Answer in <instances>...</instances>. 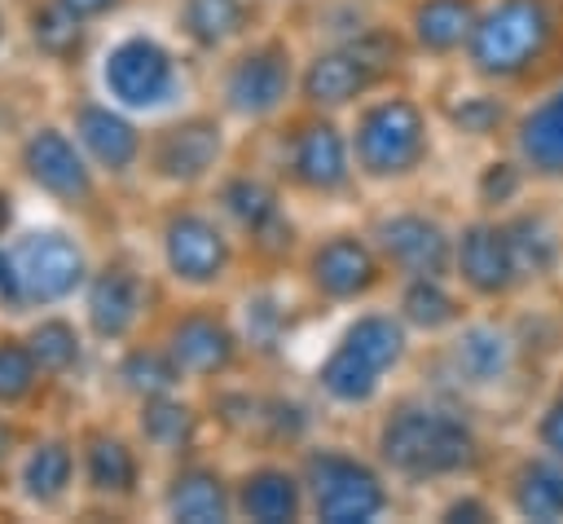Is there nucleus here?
Returning <instances> with one entry per match:
<instances>
[{"mask_svg": "<svg viewBox=\"0 0 563 524\" xmlns=\"http://www.w3.org/2000/svg\"><path fill=\"white\" fill-rule=\"evenodd\" d=\"M554 57H563V0H479L462 53L475 84L528 88L554 70Z\"/></svg>", "mask_w": 563, "mask_h": 524, "instance_id": "nucleus-7", "label": "nucleus"}, {"mask_svg": "<svg viewBox=\"0 0 563 524\" xmlns=\"http://www.w3.org/2000/svg\"><path fill=\"white\" fill-rule=\"evenodd\" d=\"M22 194H26V189H22L13 176H0V242L13 238L18 225H22Z\"/></svg>", "mask_w": 563, "mask_h": 524, "instance_id": "nucleus-45", "label": "nucleus"}, {"mask_svg": "<svg viewBox=\"0 0 563 524\" xmlns=\"http://www.w3.org/2000/svg\"><path fill=\"white\" fill-rule=\"evenodd\" d=\"M70 13H79L88 26H97V31H110L114 22H123L132 9H136V0H62Z\"/></svg>", "mask_w": 563, "mask_h": 524, "instance_id": "nucleus-44", "label": "nucleus"}, {"mask_svg": "<svg viewBox=\"0 0 563 524\" xmlns=\"http://www.w3.org/2000/svg\"><path fill=\"white\" fill-rule=\"evenodd\" d=\"M369 454L400 489L462 484L484 467V436L453 396L400 392L378 405Z\"/></svg>", "mask_w": 563, "mask_h": 524, "instance_id": "nucleus-1", "label": "nucleus"}, {"mask_svg": "<svg viewBox=\"0 0 563 524\" xmlns=\"http://www.w3.org/2000/svg\"><path fill=\"white\" fill-rule=\"evenodd\" d=\"M299 44L286 31L260 26L211 62V106L233 128H273L299 106Z\"/></svg>", "mask_w": 563, "mask_h": 524, "instance_id": "nucleus-9", "label": "nucleus"}, {"mask_svg": "<svg viewBox=\"0 0 563 524\" xmlns=\"http://www.w3.org/2000/svg\"><path fill=\"white\" fill-rule=\"evenodd\" d=\"M532 176L523 172V163L510 154V159H493V163H484V172H479V181H475V203L484 207V211H501V207H510V203H519V194H523V185H528Z\"/></svg>", "mask_w": 563, "mask_h": 524, "instance_id": "nucleus-40", "label": "nucleus"}, {"mask_svg": "<svg viewBox=\"0 0 563 524\" xmlns=\"http://www.w3.org/2000/svg\"><path fill=\"white\" fill-rule=\"evenodd\" d=\"M128 423H132L136 440L145 445V454L158 467H167V462H176L185 454H198L202 436L211 427L207 405L194 396V387H176V392H158V396L132 401L128 405Z\"/></svg>", "mask_w": 563, "mask_h": 524, "instance_id": "nucleus-28", "label": "nucleus"}, {"mask_svg": "<svg viewBox=\"0 0 563 524\" xmlns=\"http://www.w3.org/2000/svg\"><path fill=\"white\" fill-rule=\"evenodd\" d=\"M519 365V343L506 326L466 317L457 330L444 335V374L457 383V392H497L510 383Z\"/></svg>", "mask_w": 563, "mask_h": 524, "instance_id": "nucleus-29", "label": "nucleus"}, {"mask_svg": "<svg viewBox=\"0 0 563 524\" xmlns=\"http://www.w3.org/2000/svg\"><path fill=\"white\" fill-rule=\"evenodd\" d=\"M88 84L150 123L194 101V57L176 44L172 31L114 26L92 53Z\"/></svg>", "mask_w": 563, "mask_h": 524, "instance_id": "nucleus-5", "label": "nucleus"}, {"mask_svg": "<svg viewBox=\"0 0 563 524\" xmlns=\"http://www.w3.org/2000/svg\"><path fill=\"white\" fill-rule=\"evenodd\" d=\"M233 317H238V330H242L251 361H277L290 330H295V308H290L286 291L268 277L242 291V299L233 304Z\"/></svg>", "mask_w": 563, "mask_h": 524, "instance_id": "nucleus-37", "label": "nucleus"}, {"mask_svg": "<svg viewBox=\"0 0 563 524\" xmlns=\"http://www.w3.org/2000/svg\"><path fill=\"white\" fill-rule=\"evenodd\" d=\"M31 308H26V291H22V273H18V260L9 251V238L0 242V317L9 321H22Z\"/></svg>", "mask_w": 563, "mask_h": 524, "instance_id": "nucleus-42", "label": "nucleus"}, {"mask_svg": "<svg viewBox=\"0 0 563 524\" xmlns=\"http://www.w3.org/2000/svg\"><path fill=\"white\" fill-rule=\"evenodd\" d=\"M92 233L66 216L53 220H35V225H18V233L9 238V251L18 260L22 273V291H26V308H75V299L84 295V282L97 264V251L88 242Z\"/></svg>", "mask_w": 563, "mask_h": 524, "instance_id": "nucleus-18", "label": "nucleus"}, {"mask_svg": "<svg viewBox=\"0 0 563 524\" xmlns=\"http://www.w3.org/2000/svg\"><path fill=\"white\" fill-rule=\"evenodd\" d=\"M150 260L172 295H224L246 255L207 194H163L150 211Z\"/></svg>", "mask_w": 563, "mask_h": 524, "instance_id": "nucleus-4", "label": "nucleus"}, {"mask_svg": "<svg viewBox=\"0 0 563 524\" xmlns=\"http://www.w3.org/2000/svg\"><path fill=\"white\" fill-rule=\"evenodd\" d=\"M391 282L396 277H453V225L422 207H383L365 220Z\"/></svg>", "mask_w": 563, "mask_h": 524, "instance_id": "nucleus-22", "label": "nucleus"}, {"mask_svg": "<svg viewBox=\"0 0 563 524\" xmlns=\"http://www.w3.org/2000/svg\"><path fill=\"white\" fill-rule=\"evenodd\" d=\"M413 348L409 326L396 317V308H347V321L334 330L330 348L317 357L312 365V396L325 410L339 414H361V410H378L387 401L391 379L405 370Z\"/></svg>", "mask_w": 563, "mask_h": 524, "instance_id": "nucleus-3", "label": "nucleus"}, {"mask_svg": "<svg viewBox=\"0 0 563 524\" xmlns=\"http://www.w3.org/2000/svg\"><path fill=\"white\" fill-rule=\"evenodd\" d=\"M207 418L224 436L251 445V454H299L312 440V405L282 387H255L224 379L207 387Z\"/></svg>", "mask_w": 563, "mask_h": 524, "instance_id": "nucleus-19", "label": "nucleus"}, {"mask_svg": "<svg viewBox=\"0 0 563 524\" xmlns=\"http://www.w3.org/2000/svg\"><path fill=\"white\" fill-rule=\"evenodd\" d=\"M18 18V48L48 75L79 79L92 66L101 31L70 13L62 0H13Z\"/></svg>", "mask_w": 563, "mask_h": 524, "instance_id": "nucleus-24", "label": "nucleus"}, {"mask_svg": "<svg viewBox=\"0 0 563 524\" xmlns=\"http://www.w3.org/2000/svg\"><path fill=\"white\" fill-rule=\"evenodd\" d=\"M4 493L18 511L40 515V520H62L79 511V445H75V423H31L9 476Z\"/></svg>", "mask_w": 563, "mask_h": 524, "instance_id": "nucleus-20", "label": "nucleus"}, {"mask_svg": "<svg viewBox=\"0 0 563 524\" xmlns=\"http://www.w3.org/2000/svg\"><path fill=\"white\" fill-rule=\"evenodd\" d=\"M343 119H347V141H352L361 185L400 189L427 172L435 154V119L409 88L387 84Z\"/></svg>", "mask_w": 563, "mask_h": 524, "instance_id": "nucleus-8", "label": "nucleus"}, {"mask_svg": "<svg viewBox=\"0 0 563 524\" xmlns=\"http://www.w3.org/2000/svg\"><path fill=\"white\" fill-rule=\"evenodd\" d=\"M22 330H26V343H31L35 361L44 365V374H48V383L57 392L84 383L88 370H92V357H101L75 308H40V313H26L22 317Z\"/></svg>", "mask_w": 563, "mask_h": 524, "instance_id": "nucleus-30", "label": "nucleus"}, {"mask_svg": "<svg viewBox=\"0 0 563 524\" xmlns=\"http://www.w3.org/2000/svg\"><path fill=\"white\" fill-rule=\"evenodd\" d=\"M75 445H79V511L136 515L150 502L158 462L145 454L128 418L123 423L110 414L75 418Z\"/></svg>", "mask_w": 563, "mask_h": 524, "instance_id": "nucleus-15", "label": "nucleus"}, {"mask_svg": "<svg viewBox=\"0 0 563 524\" xmlns=\"http://www.w3.org/2000/svg\"><path fill=\"white\" fill-rule=\"evenodd\" d=\"M207 198L224 216V225L233 229L246 260H255L268 273L295 264L303 238H299L286 185L268 167H233L229 163L216 176V185L207 189Z\"/></svg>", "mask_w": 563, "mask_h": 524, "instance_id": "nucleus-13", "label": "nucleus"}, {"mask_svg": "<svg viewBox=\"0 0 563 524\" xmlns=\"http://www.w3.org/2000/svg\"><path fill=\"white\" fill-rule=\"evenodd\" d=\"M57 114L66 119L70 137L79 141V150L88 154V163L114 185H136L141 181V159H145V119H136L132 110L114 106L110 97H101L92 84H75Z\"/></svg>", "mask_w": 563, "mask_h": 524, "instance_id": "nucleus-21", "label": "nucleus"}, {"mask_svg": "<svg viewBox=\"0 0 563 524\" xmlns=\"http://www.w3.org/2000/svg\"><path fill=\"white\" fill-rule=\"evenodd\" d=\"M18 48V18H13V0H0V57Z\"/></svg>", "mask_w": 563, "mask_h": 524, "instance_id": "nucleus-47", "label": "nucleus"}, {"mask_svg": "<svg viewBox=\"0 0 563 524\" xmlns=\"http://www.w3.org/2000/svg\"><path fill=\"white\" fill-rule=\"evenodd\" d=\"M233 163V123L207 106H180L145 123L141 181L154 198L163 194H207L216 176Z\"/></svg>", "mask_w": 563, "mask_h": 524, "instance_id": "nucleus-10", "label": "nucleus"}, {"mask_svg": "<svg viewBox=\"0 0 563 524\" xmlns=\"http://www.w3.org/2000/svg\"><path fill=\"white\" fill-rule=\"evenodd\" d=\"M150 506L167 524H233V471L202 449L185 454L158 467Z\"/></svg>", "mask_w": 563, "mask_h": 524, "instance_id": "nucleus-23", "label": "nucleus"}, {"mask_svg": "<svg viewBox=\"0 0 563 524\" xmlns=\"http://www.w3.org/2000/svg\"><path fill=\"white\" fill-rule=\"evenodd\" d=\"M475 18H479V0H405L400 31H405L413 57L453 62L466 53Z\"/></svg>", "mask_w": 563, "mask_h": 524, "instance_id": "nucleus-33", "label": "nucleus"}, {"mask_svg": "<svg viewBox=\"0 0 563 524\" xmlns=\"http://www.w3.org/2000/svg\"><path fill=\"white\" fill-rule=\"evenodd\" d=\"M506 511L515 520L559 524L563 520V458L550 449L523 454L506 471Z\"/></svg>", "mask_w": 563, "mask_h": 524, "instance_id": "nucleus-36", "label": "nucleus"}, {"mask_svg": "<svg viewBox=\"0 0 563 524\" xmlns=\"http://www.w3.org/2000/svg\"><path fill=\"white\" fill-rule=\"evenodd\" d=\"M471 295L453 277H396L391 282V308L409 326V335L444 339L471 317Z\"/></svg>", "mask_w": 563, "mask_h": 524, "instance_id": "nucleus-34", "label": "nucleus"}, {"mask_svg": "<svg viewBox=\"0 0 563 524\" xmlns=\"http://www.w3.org/2000/svg\"><path fill=\"white\" fill-rule=\"evenodd\" d=\"M532 440L537 449H550L563 458V379L554 383V392L545 396V405L537 410V423H532Z\"/></svg>", "mask_w": 563, "mask_h": 524, "instance_id": "nucleus-43", "label": "nucleus"}, {"mask_svg": "<svg viewBox=\"0 0 563 524\" xmlns=\"http://www.w3.org/2000/svg\"><path fill=\"white\" fill-rule=\"evenodd\" d=\"M369 4H405V0H369Z\"/></svg>", "mask_w": 563, "mask_h": 524, "instance_id": "nucleus-48", "label": "nucleus"}, {"mask_svg": "<svg viewBox=\"0 0 563 524\" xmlns=\"http://www.w3.org/2000/svg\"><path fill=\"white\" fill-rule=\"evenodd\" d=\"M295 277L321 308H361L391 286V273L365 225H334L312 233L295 255Z\"/></svg>", "mask_w": 563, "mask_h": 524, "instance_id": "nucleus-17", "label": "nucleus"}, {"mask_svg": "<svg viewBox=\"0 0 563 524\" xmlns=\"http://www.w3.org/2000/svg\"><path fill=\"white\" fill-rule=\"evenodd\" d=\"M308 489V520L321 524H374L396 506V480L374 454L343 440H308L295 454Z\"/></svg>", "mask_w": 563, "mask_h": 524, "instance_id": "nucleus-14", "label": "nucleus"}, {"mask_svg": "<svg viewBox=\"0 0 563 524\" xmlns=\"http://www.w3.org/2000/svg\"><path fill=\"white\" fill-rule=\"evenodd\" d=\"M9 176L40 198L44 207H53V216H66L75 225H84L88 233H106L114 229V185L88 163V154L79 150V141L70 137L62 114H35L13 132L9 145Z\"/></svg>", "mask_w": 563, "mask_h": 524, "instance_id": "nucleus-2", "label": "nucleus"}, {"mask_svg": "<svg viewBox=\"0 0 563 524\" xmlns=\"http://www.w3.org/2000/svg\"><path fill=\"white\" fill-rule=\"evenodd\" d=\"M264 26V0H167V31L194 62H216Z\"/></svg>", "mask_w": 563, "mask_h": 524, "instance_id": "nucleus-27", "label": "nucleus"}, {"mask_svg": "<svg viewBox=\"0 0 563 524\" xmlns=\"http://www.w3.org/2000/svg\"><path fill=\"white\" fill-rule=\"evenodd\" d=\"M167 295L172 291L158 277L154 260H145L128 242H110L106 251H97V264L84 282V295L75 299V313L88 326L97 352L106 357L119 343L154 330Z\"/></svg>", "mask_w": 563, "mask_h": 524, "instance_id": "nucleus-12", "label": "nucleus"}, {"mask_svg": "<svg viewBox=\"0 0 563 524\" xmlns=\"http://www.w3.org/2000/svg\"><path fill=\"white\" fill-rule=\"evenodd\" d=\"M31 423H35V418H18V414H4V410H0V489H4L9 462H13V454H18V445H22V436H26Z\"/></svg>", "mask_w": 563, "mask_h": 524, "instance_id": "nucleus-46", "label": "nucleus"}, {"mask_svg": "<svg viewBox=\"0 0 563 524\" xmlns=\"http://www.w3.org/2000/svg\"><path fill=\"white\" fill-rule=\"evenodd\" d=\"M273 128H277V137H273L268 172L286 185L290 198L321 203V207L356 198L361 176H356V159H352V141H347V119L343 114L295 106Z\"/></svg>", "mask_w": 563, "mask_h": 524, "instance_id": "nucleus-11", "label": "nucleus"}, {"mask_svg": "<svg viewBox=\"0 0 563 524\" xmlns=\"http://www.w3.org/2000/svg\"><path fill=\"white\" fill-rule=\"evenodd\" d=\"M409 57H413V48L400 26H387L374 18L347 22L303 53L299 106L325 110V114H347L378 88L396 84V75L405 70Z\"/></svg>", "mask_w": 563, "mask_h": 524, "instance_id": "nucleus-6", "label": "nucleus"}, {"mask_svg": "<svg viewBox=\"0 0 563 524\" xmlns=\"http://www.w3.org/2000/svg\"><path fill=\"white\" fill-rule=\"evenodd\" d=\"M444 123H449L457 137H497V132H510L515 114H510L501 88L479 84V92H457V97L444 106Z\"/></svg>", "mask_w": 563, "mask_h": 524, "instance_id": "nucleus-39", "label": "nucleus"}, {"mask_svg": "<svg viewBox=\"0 0 563 524\" xmlns=\"http://www.w3.org/2000/svg\"><path fill=\"white\" fill-rule=\"evenodd\" d=\"M510 154L523 163L532 181L563 185V75L515 114Z\"/></svg>", "mask_w": 563, "mask_h": 524, "instance_id": "nucleus-31", "label": "nucleus"}, {"mask_svg": "<svg viewBox=\"0 0 563 524\" xmlns=\"http://www.w3.org/2000/svg\"><path fill=\"white\" fill-rule=\"evenodd\" d=\"M57 387L48 383L44 365L35 361L22 321L0 317V410L18 418H40Z\"/></svg>", "mask_w": 563, "mask_h": 524, "instance_id": "nucleus-35", "label": "nucleus"}, {"mask_svg": "<svg viewBox=\"0 0 563 524\" xmlns=\"http://www.w3.org/2000/svg\"><path fill=\"white\" fill-rule=\"evenodd\" d=\"M106 383L114 387V396L123 405L132 401H145V396H158V392H176V387H189L180 365L172 361V352L163 348V339L154 330L119 343L114 352H106Z\"/></svg>", "mask_w": 563, "mask_h": 524, "instance_id": "nucleus-32", "label": "nucleus"}, {"mask_svg": "<svg viewBox=\"0 0 563 524\" xmlns=\"http://www.w3.org/2000/svg\"><path fill=\"white\" fill-rule=\"evenodd\" d=\"M154 335L180 365L185 383L202 392L238 379L251 365L233 304H224L220 295H172V304H163L154 321Z\"/></svg>", "mask_w": 563, "mask_h": 524, "instance_id": "nucleus-16", "label": "nucleus"}, {"mask_svg": "<svg viewBox=\"0 0 563 524\" xmlns=\"http://www.w3.org/2000/svg\"><path fill=\"white\" fill-rule=\"evenodd\" d=\"M233 515L246 524H299L308 520V489L295 454H251L233 471Z\"/></svg>", "mask_w": 563, "mask_h": 524, "instance_id": "nucleus-26", "label": "nucleus"}, {"mask_svg": "<svg viewBox=\"0 0 563 524\" xmlns=\"http://www.w3.org/2000/svg\"><path fill=\"white\" fill-rule=\"evenodd\" d=\"M497 511H493V502L484 498V493H475V489H466V484H457L440 506H435V520H444V524H479V520H493Z\"/></svg>", "mask_w": 563, "mask_h": 524, "instance_id": "nucleus-41", "label": "nucleus"}, {"mask_svg": "<svg viewBox=\"0 0 563 524\" xmlns=\"http://www.w3.org/2000/svg\"><path fill=\"white\" fill-rule=\"evenodd\" d=\"M453 282L479 304L510 299L519 286H528L519 273L515 242H510L501 211L497 216L493 211L471 216L453 229Z\"/></svg>", "mask_w": 563, "mask_h": 524, "instance_id": "nucleus-25", "label": "nucleus"}, {"mask_svg": "<svg viewBox=\"0 0 563 524\" xmlns=\"http://www.w3.org/2000/svg\"><path fill=\"white\" fill-rule=\"evenodd\" d=\"M506 229H510V242H515V260H519V273L523 282H545L559 273V260H563V233L559 225L545 216V211H506L501 216Z\"/></svg>", "mask_w": 563, "mask_h": 524, "instance_id": "nucleus-38", "label": "nucleus"}]
</instances>
